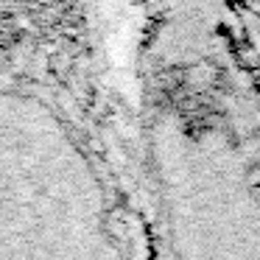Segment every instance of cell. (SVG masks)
Listing matches in <instances>:
<instances>
[{"label": "cell", "instance_id": "6da1fadb", "mask_svg": "<svg viewBox=\"0 0 260 260\" xmlns=\"http://www.w3.org/2000/svg\"><path fill=\"white\" fill-rule=\"evenodd\" d=\"M132 135L159 260H260V28L230 0H154Z\"/></svg>", "mask_w": 260, "mask_h": 260}, {"label": "cell", "instance_id": "7a4b0ae2", "mask_svg": "<svg viewBox=\"0 0 260 260\" xmlns=\"http://www.w3.org/2000/svg\"><path fill=\"white\" fill-rule=\"evenodd\" d=\"M95 31L0 64V260H159L132 112Z\"/></svg>", "mask_w": 260, "mask_h": 260}, {"label": "cell", "instance_id": "3957f363", "mask_svg": "<svg viewBox=\"0 0 260 260\" xmlns=\"http://www.w3.org/2000/svg\"><path fill=\"white\" fill-rule=\"evenodd\" d=\"M230 3L238 9V12H243L260 28V0H230Z\"/></svg>", "mask_w": 260, "mask_h": 260}]
</instances>
